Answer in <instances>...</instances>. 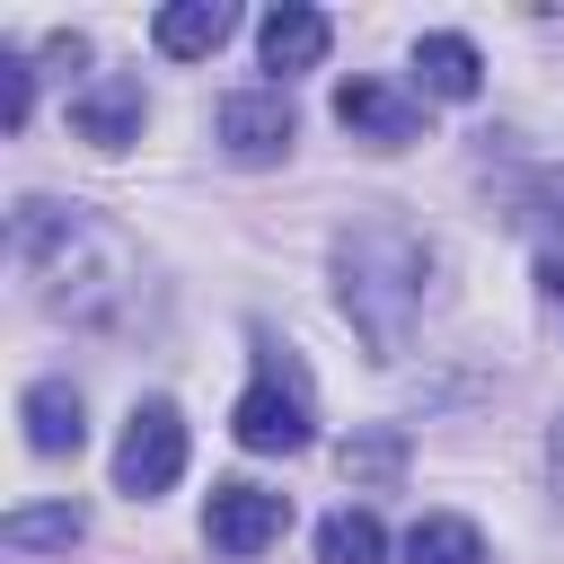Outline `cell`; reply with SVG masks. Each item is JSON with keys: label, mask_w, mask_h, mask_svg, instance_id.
Here are the masks:
<instances>
[{"label": "cell", "mask_w": 564, "mask_h": 564, "mask_svg": "<svg viewBox=\"0 0 564 564\" xmlns=\"http://www.w3.org/2000/svg\"><path fill=\"white\" fill-rule=\"evenodd\" d=\"M538 282H546V300H564V256H546V264H538Z\"/></svg>", "instance_id": "obj_18"}, {"label": "cell", "mask_w": 564, "mask_h": 564, "mask_svg": "<svg viewBox=\"0 0 564 564\" xmlns=\"http://www.w3.org/2000/svg\"><path fill=\"white\" fill-rule=\"evenodd\" d=\"M529 203H538V220H555V229H564V176H546Z\"/></svg>", "instance_id": "obj_17"}, {"label": "cell", "mask_w": 564, "mask_h": 564, "mask_svg": "<svg viewBox=\"0 0 564 564\" xmlns=\"http://www.w3.org/2000/svg\"><path fill=\"white\" fill-rule=\"evenodd\" d=\"M282 529H291V494H273V485L229 476V485H212V502H203V538H212V555H229V564L282 546Z\"/></svg>", "instance_id": "obj_4"}, {"label": "cell", "mask_w": 564, "mask_h": 564, "mask_svg": "<svg viewBox=\"0 0 564 564\" xmlns=\"http://www.w3.org/2000/svg\"><path fill=\"white\" fill-rule=\"evenodd\" d=\"M423 273H432V256H423L414 229H397V220L344 229V247H335V291H344V317L370 335V352H397V344L414 335V317H423Z\"/></svg>", "instance_id": "obj_1"}, {"label": "cell", "mask_w": 564, "mask_h": 564, "mask_svg": "<svg viewBox=\"0 0 564 564\" xmlns=\"http://www.w3.org/2000/svg\"><path fill=\"white\" fill-rule=\"evenodd\" d=\"M18 423H26V449H44V458H70L88 441V414H79V388L70 379H35L18 397Z\"/></svg>", "instance_id": "obj_10"}, {"label": "cell", "mask_w": 564, "mask_h": 564, "mask_svg": "<svg viewBox=\"0 0 564 564\" xmlns=\"http://www.w3.org/2000/svg\"><path fill=\"white\" fill-rule=\"evenodd\" d=\"M414 88L458 106V97H476V88H485V53H476L467 35H423V44H414Z\"/></svg>", "instance_id": "obj_11"}, {"label": "cell", "mask_w": 564, "mask_h": 564, "mask_svg": "<svg viewBox=\"0 0 564 564\" xmlns=\"http://www.w3.org/2000/svg\"><path fill=\"white\" fill-rule=\"evenodd\" d=\"M405 564H485V538H476V520H458V511H423V520L405 529Z\"/></svg>", "instance_id": "obj_12"}, {"label": "cell", "mask_w": 564, "mask_h": 564, "mask_svg": "<svg viewBox=\"0 0 564 564\" xmlns=\"http://www.w3.org/2000/svg\"><path fill=\"white\" fill-rule=\"evenodd\" d=\"M379 555H388V538H379L370 511H335L317 529V564H379Z\"/></svg>", "instance_id": "obj_14"}, {"label": "cell", "mask_w": 564, "mask_h": 564, "mask_svg": "<svg viewBox=\"0 0 564 564\" xmlns=\"http://www.w3.org/2000/svg\"><path fill=\"white\" fill-rule=\"evenodd\" d=\"M212 132H220V150H229L238 167H264V159L291 150L300 123H291V97H282V88H238V97H220Z\"/></svg>", "instance_id": "obj_5"}, {"label": "cell", "mask_w": 564, "mask_h": 564, "mask_svg": "<svg viewBox=\"0 0 564 564\" xmlns=\"http://www.w3.org/2000/svg\"><path fill=\"white\" fill-rule=\"evenodd\" d=\"M79 529H88L79 502H35V511H9V520H0V538H9L18 555H35V546H70Z\"/></svg>", "instance_id": "obj_13"}, {"label": "cell", "mask_w": 564, "mask_h": 564, "mask_svg": "<svg viewBox=\"0 0 564 564\" xmlns=\"http://www.w3.org/2000/svg\"><path fill=\"white\" fill-rule=\"evenodd\" d=\"M397 467H405V441H397V432L344 441V476H352V485H379V476H397Z\"/></svg>", "instance_id": "obj_15"}, {"label": "cell", "mask_w": 564, "mask_h": 564, "mask_svg": "<svg viewBox=\"0 0 564 564\" xmlns=\"http://www.w3.org/2000/svg\"><path fill=\"white\" fill-rule=\"evenodd\" d=\"M335 123H344L352 141L405 150V141L423 132V106H414L405 88H388V79H344V88H335Z\"/></svg>", "instance_id": "obj_7"}, {"label": "cell", "mask_w": 564, "mask_h": 564, "mask_svg": "<svg viewBox=\"0 0 564 564\" xmlns=\"http://www.w3.org/2000/svg\"><path fill=\"white\" fill-rule=\"evenodd\" d=\"M238 35V9L229 0H167L159 18H150V44L167 53V62H203V53H220Z\"/></svg>", "instance_id": "obj_8"}, {"label": "cell", "mask_w": 564, "mask_h": 564, "mask_svg": "<svg viewBox=\"0 0 564 564\" xmlns=\"http://www.w3.org/2000/svg\"><path fill=\"white\" fill-rule=\"evenodd\" d=\"M26 106H35V70H26V53H0V123L18 132Z\"/></svg>", "instance_id": "obj_16"}, {"label": "cell", "mask_w": 564, "mask_h": 564, "mask_svg": "<svg viewBox=\"0 0 564 564\" xmlns=\"http://www.w3.org/2000/svg\"><path fill=\"white\" fill-rule=\"evenodd\" d=\"M308 423H317L308 370H300L282 344H264V361H256L247 397L229 405V432H238V449H256V458H291V449H308Z\"/></svg>", "instance_id": "obj_2"}, {"label": "cell", "mask_w": 564, "mask_h": 564, "mask_svg": "<svg viewBox=\"0 0 564 564\" xmlns=\"http://www.w3.org/2000/svg\"><path fill=\"white\" fill-rule=\"evenodd\" d=\"M326 44H335V26L308 9V0H282V9H264V26H256V53H264V70H317L326 62Z\"/></svg>", "instance_id": "obj_9"}, {"label": "cell", "mask_w": 564, "mask_h": 564, "mask_svg": "<svg viewBox=\"0 0 564 564\" xmlns=\"http://www.w3.org/2000/svg\"><path fill=\"white\" fill-rule=\"evenodd\" d=\"M546 467H555V485H564V414H555V432H546Z\"/></svg>", "instance_id": "obj_19"}, {"label": "cell", "mask_w": 564, "mask_h": 564, "mask_svg": "<svg viewBox=\"0 0 564 564\" xmlns=\"http://www.w3.org/2000/svg\"><path fill=\"white\" fill-rule=\"evenodd\" d=\"M141 115H150V97H141V79H123V70H97V79L70 88V123H79V141H97V150L141 141Z\"/></svg>", "instance_id": "obj_6"}, {"label": "cell", "mask_w": 564, "mask_h": 564, "mask_svg": "<svg viewBox=\"0 0 564 564\" xmlns=\"http://www.w3.org/2000/svg\"><path fill=\"white\" fill-rule=\"evenodd\" d=\"M185 476V414L167 405V397H150V405H132V423H123V441H115V485L132 494V502H150V494H167Z\"/></svg>", "instance_id": "obj_3"}]
</instances>
